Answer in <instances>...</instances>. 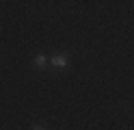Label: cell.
<instances>
[{"label":"cell","mask_w":134,"mask_h":130,"mask_svg":"<svg viewBox=\"0 0 134 130\" xmlns=\"http://www.w3.org/2000/svg\"><path fill=\"white\" fill-rule=\"evenodd\" d=\"M50 63H52L54 67H67V65H69V56L63 54V52H58V54L50 56Z\"/></svg>","instance_id":"cell-1"},{"label":"cell","mask_w":134,"mask_h":130,"mask_svg":"<svg viewBox=\"0 0 134 130\" xmlns=\"http://www.w3.org/2000/svg\"><path fill=\"white\" fill-rule=\"evenodd\" d=\"M46 63H48L46 54H37V56H35V65H37V67H43Z\"/></svg>","instance_id":"cell-2"},{"label":"cell","mask_w":134,"mask_h":130,"mask_svg":"<svg viewBox=\"0 0 134 130\" xmlns=\"http://www.w3.org/2000/svg\"><path fill=\"white\" fill-rule=\"evenodd\" d=\"M32 130H43V128H41V126H32Z\"/></svg>","instance_id":"cell-3"}]
</instances>
